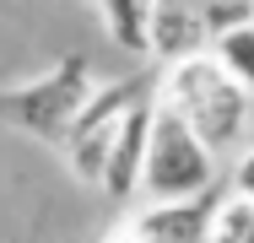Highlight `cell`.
<instances>
[{
  "label": "cell",
  "mask_w": 254,
  "mask_h": 243,
  "mask_svg": "<svg viewBox=\"0 0 254 243\" xmlns=\"http://www.w3.org/2000/svg\"><path fill=\"white\" fill-rule=\"evenodd\" d=\"M157 103L162 108H173L195 135H200L216 157L227 151V146L244 141V130H249V108L254 97L211 60V49L200 54H190V60H173L168 65V76H162V87H157Z\"/></svg>",
  "instance_id": "1"
},
{
  "label": "cell",
  "mask_w": 254,
  "mask_h": 243,
  "mask_svg": "<svg viewBox=\"0 0 254 243\" xmlns=\"http://www.w3.org/2000/svg\"><path fill=\"white\" fill-rule=\"evenodd\" d=\"M216 184V151L152 97V135H146V162H141V194L146 200H195Z\"/></svg>",
  "instance_id": "2"
},
{
  "label": "cell",
  "mask_w": 254,
  "mask_h": 243,
  "mask_svg": "<svg viewBox=\"0 0 254 243\" xmlns=\"http://www.w3.org/2000/svg\"><path fill=\"white\" fill-rule=\"evenodd\" d=\"M130 103H135V87L125 81V87H108V92L87 97V103L70 114V124H65V146H70V162H76V173H81L87 184H98L103 151H108V141H114V130H119V119H125Z\"/></svg>",
  "instance_id": "3"
},
{
  "label": "cell",
  "mask_w": 254,
  "mask_h": 243,
  "mask_svg": "<svg viewBox=\"0 0 254 243\" xmlns=\"http://www.w3.org/2000/svg\"><path fill=\"white\" fill-rule=\"evenodd\" d=\"M146 135H152V97H135L114 130V141L103 151V173H98V189L108 200H135L141 194V162H146Z\"/></svg>",
  "instance_id": "4"
},
{
  "label": "cell",
  "mask_w": 254,
  "mask_h": 243,
  "mask_svg": "<svg viewBox=\"0 0 254 243\" xmlns=\"http://www.w3.org/2000/svg\"><path fill=\"white\" fill-rule=\"evenodd\" d=\"M205 227H211V194H195V200H152L130 222V238L135 243H205Z\"/></svg>",
  "instance_id": "5"
},
{
  "label": "cell",
  "mask_w": 254,
  "mask_h": 243,
  "mask_svg": "<svg viewBox=\"0 0 254 243\" xmlns=\"http://www.w3.org/2000/svg\"><path fill=\"white\" fill-rule=\"evenodd\" d=\"M205 44H211V33H205V22H200V11H195V0H157L152 33H146V54H152V60L173 65V60L200 54Z\"/></svg>",
  "instance_id": "6"
},
{
  "label": "cell",
  "mask_w": 254,
  "mask_h": 243,
  "mask_svg": "<svg viewBox=\"0 0 254 243\" xmlns=\"http://www.w3.org/2000/svg\"><path fill=\"white\" fill-rule=\"evenodd\" d=\"M152 11H157V0H98L103 33L114 38V49H125V54H146Z\"/></svg>",
  "instance_id": "7"
},
{
  "label": "cell",
  "mask_w": 254,
  "mask_h": 243,
  "mask_svg": "<svg viewBox=\"0 0 254 243\" xmlns=\"http://www.w3.org/2000/svg\"><path fill=\"white\" fill-rule=\"evenodd\" d=\"M205 49H211V60H216V65H222V70H227V76H233V81L254 97V22L216 33Z\"/></svg>",
  "instance_id": "8"
},
{
  "label": "cell",
  "mask_w": 254,
  "mask_h": 243,
  "mask_svg": "<svg viewBox=\"0 0 254 243\" xmlns=\"http://www.w3.org/2000/svg\"><path fill=\"white\" fill-rule=\"evenodd\" d=\"M249 238H254V205L244 194H227L222 205H211L205 243H249Z\"/></svg>",
  "instance_id": "9"
},
{
  "label": "cell",
  "mask_w": 254,
  "mask_h": 243,
  "mask_svg": "<svg viewBox=\"0 0 254 243\" xmlns=\"http://www.w3.org/2000/svg\"><path fill=\"white\" fill-rule=\"evenodd\" d=\"M195 11H200L205 33L216 38V33H227V27H244L254 22V0H195Z\"/></svg>",
  "instance_id": "10"
},
{
  "label": "cell",
  "mask_w": 254,
  "mask_h": 243,
  "mask_svg": "<svg viewBox=\"0 0 254 243\" xmlns=\"http://www.w3.org/2000/svg\"><path fill=\"white\" fill-rule=\"evenodd\" d=\"M233 194H244V200L254 205V146L233 162Z\"/></svg>",
  "instance_id": "11"
}]
</instances>
